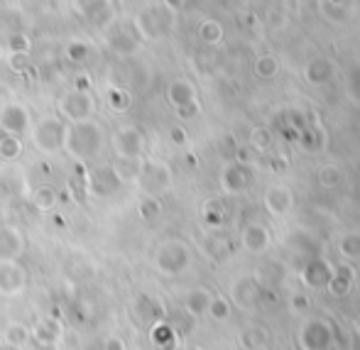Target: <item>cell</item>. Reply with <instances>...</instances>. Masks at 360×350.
Listing matches in <instances>:
<instances>
[{"instance_id": "6da1fadb", "label": "cell", "mask_w": 360, "mask_h": 350, "mask_svg": "<svg viewBox=\"0 0 360 350\" xmlns=\"http://www.w3.org/2000/svg\"><path fill=\"white\" fill-rule=\"evenodd\" d=\"M103 147V128L96 120H84V123H72L67 130V142L64 152L76 162H89Z\"/></svg>"}, {"instance_id": "7a4b0ae2", "label": "cell", "mask_w": 360, "mask_h": 350, "mask_svg": "<svg viewBox=\"0 0 360 350\" xmlns=\"http://www.w3.org/2000/svg\"><path fill=\"white\" fill-rule=\"evenodd\" d=\"M67 130H69V123H64L59 115H44L42 120L34 123V128H30V135H32V142L39 152H44V155H57V152L64 150Z\"/></svg>"}, {"instance_id": "3957f363", "label": "cell", "mask_w": 360, "mask_h": 350, "mask_svg": "<svg viewBox=\"0 0 360 350\" xmlns=\"http://www.w3.org/2000/svg\"><path fill=\"white\" fill-rule=\"evenodd\" d=\"M297 341L302 350H331L336 343V328L326 316H309L299 326Z\"/></svg>"}, {"instance_id": "277c9868", "label": "cell", "mask_w": 360, "mask_h": 350, "mask_svg": "<svg viewBox=\"0 0 360 350\" xmlns=\"http://www.w3.org/2000/svg\"><path fill=\"white\" fill-rule=\"evenodd\" d=\"M59 118L64 123H84V120H94L96 113V101L91 96V91H67V93L59 98Z\"/></svg>"}, {"instance_id": "5b68a950", "label": "cell", "mask_w": 360, "mask_h": 350, "mask_svg": "<svg viewBox=\"0 0 360 350\" xmlns=\"http://www.w3.org/2000/svg\"><path fill=\"white\" fill-rule=\"evenodd\" d=\"M155 265L162 275L176 277L191 265V250L181 240H167L155 252Z\"/></svg>"}, {"instance_id": "8992f818", "label": "cell", "mask_w": 360, "mask_h": 350, "mask_svg": "<svg viewBox=\"0 0 360 350\" xmlns=\"http://www.w3.org/2000/svg\"><path fill=\"white\" fill-rule=\"evenodd\" d=\"M265 299H270L272 304L277 302V292L260 287V282L255 280V275L240 277V280L233 282L231 287V302L240 309H255L257 304H262Z\"/></svg>"}, {"instance_id": "52a82bcc", "label": "cell", "mask_w": 360, "mask_h": 350, "mask_svg": "<svg viewBox=\"0 0 360 350\" xmlns=\"http://www.w3.org/2000/svg\"><path fill=\"white\" fill-rule=\"evenodd\" d=\"M123 174H120L115 167L103 164V167H94L86 176V189L91 196L96 199H108V196L118 194L120 186H123Z\"/></svg>"}, {"instance_id": "ba28073f", "label": "cell", "mask_w": 360, "mask_h": 350, "mask_svg": "<svg viewBox=\"0 0 360 350\" xmlns=\"http://www.w3.org/2000/svg\"><path fill=\"white\" fill-rule=\"evenodd\" d=\"M333 275V262L326 260V257L316 255V257H309V260L302 262L299 267V284L309 292H323L331 282Z\"/></svg>"}, {"instance_id": "9c48e42d", "label": "cell", "mask_w": 360, "mask_h": 350, "mask_svg": "<svg viewBox=\"0 0 360 350\" xmlns=\"http://www.w3.org/2000/svg\"><path fill=\"white\" fill-rule=\"evenodd\" d=\"M32 128V118H30L27 105L10 101V103L0 105V130L3 135H13V138H22Z\"/></svg>"}, {"instance_id": "30bf717a", "label": "cell", "mask_w": 360, "mask_h": 350, "mask_svg": "<svg viewBox=\"0 0 360 350\" xmlns=\"http://www.w3.org/2000/svg\"><path fill=\"white\" fill-rule=\"evenodd\" d=\"M143 133L138 128H133V125H125L113 135V150L123 162H138L143 157Z\"/></svg>"}, {"instance_id": "8fae6325", "label": "cell", "mask_w": 360, "mask_h": 350, "mask_svg": "<svg viewBox=\"0 0 360 350\" xmlns=\"http://www.w3.org/2000/svg\"><path fill=\"white\" fill-rule=\"evenodd\" d=\"M138 181H140V186L145 189L147 196H155V194H160V191H165L167 186H169L172 174H169V169H167L165 164H160V162H145V164H140Z\"/></svg>"}, {"instance_id": "7c38bea8", "label": "cell", "mask_w": 360, "mask_h": 350, "mask_svg": "<svg viewBox=\"0 0 360 350\" xmlns=\"http://www.w3.org/2000/svg\"><path fill=\"white\" fill-rule=\"evenodd\" d=\"M240 245L245 252H250V255H265L267 250H270L272 245V233L267 226H262V223H245L240 231Z\"/></svg>"}, {"instance_id": "4fadbf2b", "label": "cell", "mask_w": 360, "mask_h": 350, "mask_svg": "<svg viewBox=\"0 0 360 350\" xmlns=\"http://www.w3.org/2000/svg\"><path fill=\"white\" fill-rule=\"evenodd\" d=\"M167 98L179 110V115H191V110L196 108V91H194V86L184 79L172 81L169 89H167Z\"/></svg>"}, {"instance_id": "5bb4252c", "label": "cell", "mask_w": 360, "mask_h": 350, "mask_svg": "<svg viewBox=\"0 0 360 350\" xmlns=\"http://www.w3.org/2000/svg\"><path fill=\"white\" fill-rule=\"evenodd\" d=\"M27 284V272L18 262H0V294L3 297H15Z\"/></svg>"}, {"instance_id": "9a60e30c", "label": "cell", "mask_w": 360, "mask_h": 350, "mask_svg": "<svg viewBox=\"0 0 360 350\" xmlns=\"http://www.w3.org/2000/svg\"><path fill=\"white\" fill-rule=\"evenodd\" d=\"M135 25H138V32L143 37H162L167 32V27H169V15H167V10L147 8Z\"/></svg>"}, {"instance_id": "2e32d148", "label": "cell", "mask_w": 360, "mask_h": 350, "mask_svg": "<svg viewBox=\"0 0 360 350\" xmlns=\"http://www.w3.org/2000/svg\"><path fill=\"white\" fill-rule=\"evenodd\" d=\"M250 184H252V171L248 169L245 164L233 162V164H228L226 169H223L221 186L226 194H240V191H245Z\"/></svg>"}, {"instance_id": "e0dca14e", "label": "cell", "mask_w": 360, "mask_h": 350, "mask_svg": "<svg viewBox=\"0 0 360 350\" xmlns=\"http://www.w3.org/2000/svg\"><path fill=\"white\" fill-rule=\"evenodd\" d=\"M25 252V235L13 226H0V262H15Z\"/></svg>"}, {"instance_id": "ac0fdd59", "label": "cell", "mask_w": 360, "mask_h": 350, "mask_svg": "<svg viewBox=\"0 0 360 350\" xmlns=\"http://www.w3.org/2000/svg\"><path fill=\"white\" fill-rule=\"evenodd\" d=\"M353 284H356V267L348 265V262H338V265H333V275H331V282H328V292L333 294V297L343 299L351 294Z\"/></svg>"}, {"instance_id": "d6986e66", "label": "cell", "mask_w": 360, "mask_h": 350, "mask_svg": "<svg viewBox=\"0 0 360 350\" xmlns=\"http://www.w3.org/2000/svg\"><path fill=\"white\" fill-rule=\"evenodd\" d=\"M108 47L113 49L120 57H130V54L138 52L140 47V37L128 27H113L108 30Z\"/></svg>"}, {"instance_id": "ffe728a7", "label": "cell", "mask_w": 360, "mask_h": 350, "mask_svg": "<svg viewBox=\"0 0 360 350\" xmlns=\"http://www.w3.org/2000/svg\"><path fill=\"white\" fill-rule=\"evenodd\" d=\"M294 206V196L287 186H272L265 191V209L270 216L275 218H285Z\"/></svg>"}, {"instance_id": "44dd1931", "label": "cell", "mask_w": 360, "mask_h": 350, "mask_svg": "<svg viewBox=\"0 0 360 350\" xmlns=\"http://www.w3.org/2000/svg\"><path fill=\"white\" fill-rule=\"evenodd\" d=\"M285 277H287V267L277 260L262 262L255 272V280L260 282V287L270 289V292H277L282 287V282H285Z\"/></svg>"}, {"instance_id": "7402d4cb", "label": "cell", "mask_w": 360, "mask_h": 350, "mask_svg": "<svg viewBox=\"0 0 360 350\" xmlns=\"http://www.w3.org/2000/svg\"><path fill=\"white\" fill-rule=\"evenodd\" d=\"M336 252L341 257V262H360V231H346L338 235L336 240Z\"/></svg>"}, {"instance_id": "603a6c76", "label": "cell", "mask_w": 360, "mask_h": 350, "mask_svg": "<svg viewBox=\"0 0 360 350\" xmlns=\"http://www.w3.org/2000/svg\"><path fill=\"white\" fill-rule=\"evenodd\" d=\"M211 299H214V294H211L209 289H204V287L191 289V292L184 297L186 313H189V316H194V318L206 316V313H209V306H211Z\"/></svg>"}, {"instance_id": "cb8c5ba5", "label": "cell", "mask_w": 360, "mask_h": 350, "mask_svg": "<svg viewBox=\"0 0 360 350\" xmlns=\"http://www.w3.org/2000/svg\"><path fill=\"white\" fill-rule=\"evenodd\" d=\"M30 338H34L37 343H49V346H59L62 341V323L57 318H42L34 326V333Z\"/></svg>"}, {"instance_id": "d4e9b609", "label": "cell", "mask_w": 360, "mask_h": 350, "mask_svg": "<svg viewBox=\"0 0 360 350\" xmlns=\"http://www.w3.org/2000/svg\"><path fill=\"white\" fill-rule=\"evenodd\" d=\"M74 8L81 18L91 22H101V18L110 13V0H74Z\"/></svg>"}, {"instance_id": "484cf974", "label": "cell", "mask_w": 360, "mask_h": 350, "mask_svg": "<svg viewBox=\"0 0 360 350\" xmlns=\"http://www.w3.org/2000/svg\"><path fill=\"white\" fill-rule=\"evenodd\" d=\"M22 27V15L18 10H0V42H5V39L18 32H25Z\"/></svg>"}, {"instance_id": "4316f807", "label": "cell", "mask_w": 360, "mask_h": 350, "mask_svg": "<svg viewBox=\"0 0 360 350\" xmlns=\"http://www.w3.org/2000/svg\"><path fill=\"white\" fill-rule=\"evenodd\" d=\"M138 313L143 321H152V323L165 321V306H162V302L155 297H147V294L138 299Z\"/></svg>"}, {"instance_id": "83f0119b", "label": "cell", "mask_w": 360, "mask_h": 350, "mask_svg": "<svg viewBox=\"0 0 360 350\" xmlns=\"http://www.w3.org/2000/svg\"><path fill=\"white\" fill-rule=\"evenodd\" d=\"M30 201H32V206L37 211H52V209H57V204H59V194H57V189H54V186L42 184V186H37V189L32 191Z\"/></svg>"}, {"instance_id": "f1b7e54d", "label": "cell", "mask_w": 360, "mask_h": 350, "mask_svg": "<svg viewBox=\"0 0 360 350\" xmlns=\"http://www.w3.org/2000/svg\"><path fill=\"white\" fill-rule=\"evenodd\" d=\"M152 343H155L160 350H167V348H174V328L169 326V323L160 321L152 326Z\"/></svg>"}, {"instance_id": "f546056e", "label": "cell", "mask_w": 360, "mask_h": 350, "mask_svg": "<svg viewBox=\"0 0 360 350\" xmlns=\"http://www.w3.org/2000/svg\"><path fill=\"white\" fill-rule=\"evenodd\" d=\"M22 157V140L13 135H0V160L15 162Z\"/></svg>"}, {"instance_id": "4dcf8cb0", "label": "cell", "mask_w": 360, "mask_h": 350, "mask_svg": "<svg viewBox=\"0 0 360 350\" xmlns=\"http://www.w3.org/2000/svg\"><path fill=\"white\" fill-rule=\"evenodd\" d=\"M105 101H108L110 110H115V113H123V110L130 108V93L125 89H120V86H113V89H108V93H105Z\"/></svg>"}, {"instance_id": "1f68e13d", "label": "cell", "mask_w": 360, "mask_h": 350, "mask_svg": "<svg viewBox=\"0 0 360 350\" xmlns=\"http://www.w3.org/2000/svg\"><path fill=\"white\" fill-rule=\"evenodd\" d=\"M231 311H233L231 299L214 297V299H211V306H209V313H206V316H211L214 321H226V318L231 316Z\"/></svg>"}, {"instance_id": "d6a6232c", "label": "cell", "mask_w": 360, "mask_h": 350, "mask_svg": "<svg viewBox=\"0 0 360 350\" xmlns=\"http://www.w3.org/2000/svg\"><path fill=\"white\" fill-rule=\"evenodd\" d=\"M27 338H30V331L22 323H10V326L5 328V343H8V346L22 348L25 343H27Z\"/></svg>"}, {"instance_id": "836d02e7", "label": "cell", "mask_w": 360, "mask_h": 350, "mask_svg": "<svg viewBox=\"0 0 360 350\" xmlns=\"http://www.w3.org/2000/svg\"><path fill=\"white\" fill-rule=\"evenodd\" d=\"M3 44H5V49H8V54H30V49H32V42H30V37L25 32L13 34V37H8Z\"/></svg>"}, {"instance_id": "e575fe53", "label": "cell", "mask_w": 360, "mask_h": 350, "mask_svg": "<svg viewBox=\"0 0 360 350\" xmlns=\"http://www.w3.org/2000/svg\"><path fill=\"white\" fill-rule=\"evenodd\" d=\"M64 54H67L69 62L81 64V62H86V57H89V44L81 42V39H74V42H69V44H67Z\"/></svg>"}, {"instance_id": "d590c367", "label": "cell", "mask_w": 360, "mask_h": 350, "mask_svg": "<svg viewBox=\"0 0 360 350\" xmlns=\"http://www.w3.org/2000/svg\"><path fill=\"white\" fill-rule=\"evenodd\" d=\"M160 211H162V206H160V201H157L155 196H145V199L140 201V206H138L140 218H145V221H155V218L160 216Z\"/></svg>"}, {"instance_id": "8d00e7d4", "label": "cell", "mask_w": 360, "mask_h": 350, "mask_svg": "<svg viewBox=\"0 0 360 350\" xmlns=\"http://www.w3.org/2000/svg\"><path fill=\"white\" fill-rule=\"evenodd\" d=\"M341 179H343L341 169H338V167H333V164L323 167V169L319 171V181H321V186H326V189L338 186V184H341Z\"/></svg>"}, {"instance_id": "74e56055", "label": "cell", "mask_w": 360, "mask_h": 350, "mask_svg": "<svg viewBox=\"0 0 360 350\" xmlns=\"http://www.w3.org/2000/svg\"><path fill=\"white\" fill-rule=\"evenodd\" d=\"M307 76L314 81V84H319V81H323V79H328V76H331V64H328V62H314L311 67H309Z\"/></svg>"}, {"instance_id": "f35d334b", "label": "cell", "mask_w": 360, "mask_h": 350, "mask_svg": "<svg viewBox=\"0 0 360 350\" xmlns=\"http://www.w3.org/2000/svg\"><path fill=\"white\" fill-rule=\"evenodd\" d=\"M8 64H10V69H13V71H25L30 67V54H10Z\"/></svg>"}, {"instance_id": "ab89813d", "label": "cell", "mask_w": 360, "mask_h": 350, "mask_svg": "<svg viewBox=\"0 0 360 350\" xmlns=\"http://www.w3.org/2000/svg\"><path fill=\"white\" fill-rule=\"evenodd\" d=\"M201 37L206 42H216V39H221V27H216V22H204L201 25Z\"/></svg>"}, {"instance_id": "60d3db41", "label": "cell", "mask_w": 360, "mask_h": 350, "mask_svg": "<svg viewBox=\"0 0 360 350\" xmlns=\"http://www.w3.org/2000/svg\"><path fill=\"white\" fill-rule=\"evenodd\" d=\"M292 309H294V311H299V313H304V316H307V311H309V299L304 297V294H294V297H292Z\"/></svg>"}, {"instance_id": "b9f144b4", "label": "cell", "mask_w": 360, "mask_h": 350, "mask_svg": "<svg viewBox=\"0 0 360 350\" xmlns=\"http://www.w3.org/2000/svg\"><path fill=\"white\" fill-rule=\"evenodd\" d=\"M351 96L356 101H360V67L351 71Z\"/></svg>"}, {"instance_id": "7bdbcfd3", "label": "cell", "mask_w": 360, "mask_h": 350, "mask_svg": "<svg viewBox=\"0 0 360 350\" xmlns=\"http://www.w3.org/2000/svg\"><path fill=\"white\" fill-rule=\"evenodd\" d=\"M275 62L272 59H262L260 64H257V71H260V76H275Z\"/></svg>"}, {"instance_id": "ee69618b", "label": "cell", "mask_w": 360, "mask_h": 350, "mask_svg": "<svg viewBox=\"0 0 360 350\" xmlns=\"http://www.w3.org/2000/svg\"><path fill=\"white\" fill-rule=\"evenodd\" d=\"M103 350H125V343L120 341V338L110 336V338H105V343H103Z\"/></svg>"}, {"instance_id": "f6af8a7d", "label": "cell", "mask_w": 360, "mask_h": 350, "mask_svg": "<svg viewBox=\"0 0 360 350\" xmlns=\"http://www.w3.org/2000/svg\"><path fill=\"white\" fill-rule=\"evenodd\" d=\"M169 135H172V140H174L176 145H181V142L186 140V135H184V130H181V128H172Z\"/></svg>"}, {"instance_id": "bcb514c9", "label": "cell", "mask_w": 360, "mask_h": 350, "mask_svg": "<svg viewBox=\"0 0 360 350\" xmlns=\"http://www.w3.org/2000/svg\"><path fill=\"white\" fill-rule=\"evenodd\" d=\"M74 89L76 91H89V76H79V79H76Z\"/></svg>"}, {"instance_id": "7dc6e473", "label": "cell", "mask_w": 360, "mask_h": 350, "mask_svg": "<svg viewBox=\"0 0 360 350\" xmlns=\"http://www.w3.org/2000/svg\"><path fill=\"white\" fill-rule=\"evenodd\" d=\"M181 3H184V0H165V5L169 10H179L181 8Z\"/></svg>"}, {"instance_id": "c3c4849f", "label": "cell", "mask_w": 360, "mask_h": 350, "mask_svg": "<svg viewBox=\"0 0 360 350\" xmlns=\"http://www.w3.org/2000/svg\"><path fill=\"white\" fill-rule=\"evenodd\" d=\"M34 348L37 350H59V346H49V343H37V341H34Z\"/></svg>"}, {"instance_id": "681fc988", "label": "cell", "mask_w": 360, "mask_h": 350, "mask_svg": "<svg viewBox=\"0 0 360 350\" xmlns=\"http://www.w3.org/2000/svg\"><path fill=\"white\" fill-rule=\"evenodd\" d=\"M0 350H22V348H15V346H8V343H3V346H0Z\"/></svg>"}, {"instance_id": "f907efd6", "label": "cell", "mask_w": 360, "mask_h": 350, "mask_svg": "<svg viewBox=\"0 0 360 350\" xmlns=\"http://www.w3.org/2000/svg\"><path fill=\"white\" fill-rule=\"evenodd\" d=\"M167 350H186V348H181V346H174V348H167Z\"/></svg>"}]
</instances>
